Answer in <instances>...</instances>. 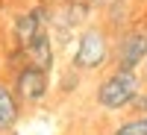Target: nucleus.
Returning <instances> with one entry per match:
<instances>
[{"label": "nucleus", "instance_id": "2", "mask_svg": "<svg viewBox=\"0 0 147 135\" xmlns=\"http://www.w3.org/2000/svg\"><path fill=\"white\" fill-rule=\"evenodd\" d=\"M109 56V44H106V35L100 30H85L80 35V44H77V53H74V68H82V71H94L106 62Z\"/></svg>", "mask_w": 147, "mask_h": 135}, {"label": "nucleus", "instance_id": "4", "mask_svg": "<svg viewBox=\"0 0 147 135\" xmlns=\"http://www.w3.org/2000/svg\"><path fill=\"white\" fill-rule=\"evenodd\" d=\"M147 56V32H132L124 38V44H121V68H129L136 71L138 62H144Z\"/></svg>", "mask_w": 147, "mask_h": 135}, {"label": "nucleus", "instance_id": "5", "mask_svg": "<svg viewBox=\"0 0 147 135\" xmlns=\"http://www.w3.org/2000/svg\"><path fill=\"white\" fill-rule=\"evenodd\" d=\"M27 53L32 59V65H38V68H50L53 62V53H50V38L41 32V35H35V38L27 44Z\"/></svg>", "mask_w": 147, "mask_h": 135}, {"label": "nucleus", "instance_id": "9", "mask_svg": "<svg viewBox=\"0 0 147 135\" xmlns=\"http://www.w3.org/2000/svg\"><path fill=\"white\" fill-rule=\"evenodd\" d=\"M85 3H97V0H85Z\"/></svg>", "mask_w": 147, "mask_h": 135}, {"label": "nucleus", "instance_id": "6", "mask_svg": "<svg viewBox=\"0 0 147 135\" xmlns=\"http://www.w3.org/2000/svg\"><path fill=\"white\" fill-rule=\"evenodd\" d=\"M35 35H41V9H35V12H30V15L18 18V38H21V44L27 47Z\"/></svg>", "mask_w": 147, "mask_h": 135}, {"label": "nucleus", "instance_id": "7", "mask_svg": "<svg viewBox=\"0 0 147 135\" xmlns=\"http://www.w3.org/2000/svg\"><path fill=\"white\" fill-rule=\"evenodd\" d=\"M15 120H18V103L6 85H0V132L12 129Z\"/></svg>", "mask_w": 147, "mask_h": 135}, {"label": "nucleus", "instance_id": "8", "mask_svg": "<svg viewBox=\"0 0 147 135\" xmlns=\"http://www.w3.org/2000/svg\"><path fill=\"white\" fill-rule=\"evenodd\" d=\"M115 135H147V115L136 118V120H127L115 129Z\"/></svg>", "mask_w": 147, "mask_h": 135}, {"label": "nucleus", "instance_id": "1", "mask_svg": "<svg viewBox=\"0 0 147 135\" xmlns=\"http://www.w3.org/2000/svg\"><path fill=\"white\" fill-rule=\"evenodd\" d=\"M138 91H141V82L136 77V71L118 68L112 77L100 85L97 103H100L103 109H124V106H129V103L138 100Z\"/></svg>", "mask_w": 147, "mask_h": 135}, {"label": "nucleus", "instance_id": "3", "mask_svg": "<svg viewBox=\"0 0 147 135\" xmlns=\"http://www.w3.org/2000/svg\"><path fill=\"white\" fill-rule=\"evenodd\" d=\"M18 94H21V100H41V97L47 94V77H44V68L38 65H32V68H24L18 73Z\"/></svg>", "mask_w": 147, "mask_h": 135}]
</instances>
